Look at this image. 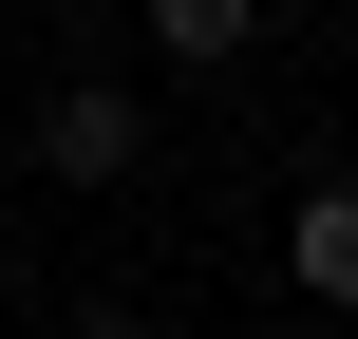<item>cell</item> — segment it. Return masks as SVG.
<instances>
[{"mask_svg":"<svg viewBox=\"0 0 358 339\" xmlns=\"http://www.w3.org/2000/svg\"><path fill=\"white\" fill-rule=\"evenodd\" d=\"M283 283L302 302H358V189H302L283 208Z\"/></svg>","mask_w":358,"mask_h":339,"instance_id":"cell-2","label":"cell"},{"mask_svg":"<svg viewBox=\"0 0 358 339\" xmlns=\"http://www.w3.org/2000/svg\"><path fill=\"white\" fill-rule=\"evenodd\" d=\"M151 38L208 75V57H245V38H264V0H151Z\"/></svg>","mask_w":358,"mask_h":339,"instance_id":"cell-3","label":"cell"},{"mask_svg":"<svg viewBox=\"0 0 358 339\" xmlns=\"http://www.w3.org/2000/svg\"><path fill=\"white\" fill-rule=\"evenodd\" d=\"M76 339H151V321H113V302H94V321H76Z\"/></svg>","mask_w":358,"mask_h":339,"instance_id":"cell-4","label":"cell"},{"mask_svg":"<svg viewBox=\"0 0 358 339\" xmlns=\"http://www.w3.org/2000/svg\"><path fill=\"white\" fill-rule=\"evenodd\" d=\"M38 170H57V189H113V170H132V94H57V113H38Z\"/></svg>","mask_w":358,"mask_h":339,"instance_id":"cell-1","label":"cell"}]
</instances>
